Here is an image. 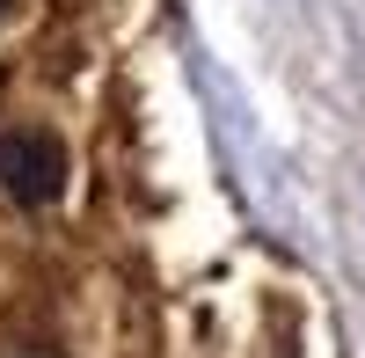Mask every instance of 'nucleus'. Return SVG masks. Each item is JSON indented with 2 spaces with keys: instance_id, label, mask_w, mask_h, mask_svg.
Instances as JSON below:
<instances>
[{
  "instance_id": "obj_1",
  "label": "nucleus",
  "mask_w": 365,
  "mask_h": 358,
  "mask_svg": "<svg viewBox=\"0 0 365 358\" xmlns=\"http://www.w3.org/2000/svg\"><path fill=\"white\" fill-rule=\"evenodd\" d=\"M66 139L44 132V125H8L0 132V198H15V205H51V198H66Z\"/></svg>"
},
{
  "instance_id": "obj_2",
  "label": "nucleus",
  "mask_w": 365,
  "mask_h": 358,
  "mask_svg": "<svg viewBox=\"0 0 365 358\" xmlns=\"http://www.w3.org/2000/svg\"><path fill=\"white\" fill-rule=\"evenodd\" d=\"M8 8H15V0H0V15H8Z\"/></svg>"
}]
</instances>
